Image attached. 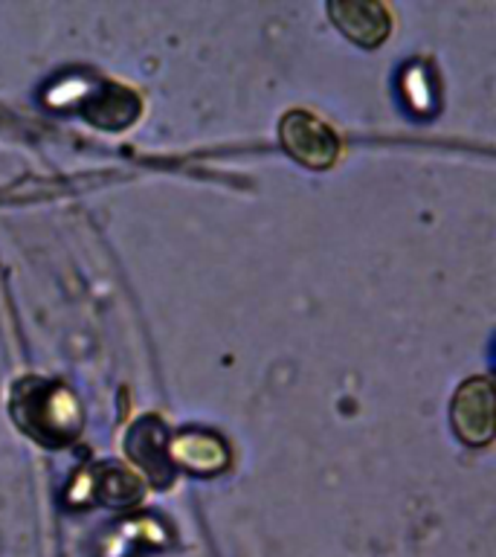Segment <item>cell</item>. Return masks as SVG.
<instances>
[{"label":"cell","instance_id":"cell-1","mask_svg":"<svg viewBox=\"0 0 496 557\" xmlns=\"http://www.w3.org/2000/svg\"><path fill=\"white\" fill-rule=\"evenodd\" d=\"M278 137L285 143L287 154L296 157L308 169H328L339 154L337 134L308 111H290L278 125Z\"/></svg>","mask_w":496,"mask_h":557},{"label":"cell","instance_id":"cell-2","mask_svg":"<svg viewBox=\"0 0 496 557\" xmlns=\"http://www.w3.org/2000/svg\"><path fill=\"white\" fill-rule=\"evenodd\" d=\"M452 426L464 444H487L494 438V386L485 377L461 383L452 398Z\"/></svg>","mask_w":496,"mask_h":557},{"label":"cell","instance_id":"cell-3","mask_svg":"<svg viewBox=\"0 0 496 557\" xmlns=\"http://www.w3.org/2000/svg\"><path fill=\"white\" fill-rule=\"evenodd\" d=\"M331 21L343 29L360 47H377L386 41L392 29L389 12L381 3H369V0H343V3H331L328 7Z\"/></svg>","mask_w":496,"mask_h":557},{"label":"cell","instance_id":"cell-4","mask_svg":"<svg viewBox=\"0 0 496 557\" xmlns=\"http://www.w3.org/2000/svg\"><path fill=\"white\" fill-rule=\"evenodd\" d=\"M128 456L139 470H146L148 482H154L157 487L169 485L172 479V456H169V438H165V426L157 418H146L139 421L128 433Z\"/></svg>","mask_w":496,"mask_h":557},{"label":"cell","instance_id":"cell-5","mask_svg":"<svg viewBox=\"0 0 496 557\" xmlns=\"http://www.w3.org/2000/svg\"><path fill=\"white\" fill-rule=\"evenodd\" d=\"M169 456L177 465L195 470V473H215L230 461V453L221 438L207 433H183L169 442Z\"/></svg>","mask_w":496,"mask_h":557},{"label":"cell","instance_id":"cell-6","mask_svg":"<svg viewBox=\"0 0 496 557\" xmlns=\"http://www.w3.org/2000/svg\"><path fill=\"white\" fill-rule=\"evenodd\" d=\"M139 113V99L125 87H108L87 108V120L99 128H125Z\"/></svg>","mask_w":496,"mask_h":557},{"label":"cell","instance_id":"cell-7","mask_svg":"<svg viewBox=\"0 0 496 557\" xmlns=\"http://www.w3.org/2000/svg\"><path fill=\"white\" fill-rule=\"evenodd\" d=\"M50 426L52 435H70L78 430V404L67 389H50L44 407L35 409V426Z\"/></svg>","mask_w":496,"mask_h":557},{"label":"cell","instance_id":"cell-8","mask_svg":"<svg viewBox=\"0 0 496 557\" xmlns=\"http://www.w3.org/2000/svg\"><path fill=\"white\" fill-rule=\"evenodd\" d=\"M139 479L125 468H104L99 473V482H96V494L102 496L104 503L122 505V503H134L139 496Z\"/></svg>","mask_w":496,"mask_h":557},{"label":"cell","instance_id":"cell-9","mask_svg":"<svg viewBox=\"0 0 496 557\" xmlns=\"http://www.w3.org/2000/svg\"><path fill=\"white\" fill-rule=\"evenodd\" d=\"M400 87H404V96H407L409 108L416 113H430L435 108V94L433 85H430V73L424 67H409L404 76H400Z\"/></svg>","mask_w":496,"mask_h":557},{"label":"cell","instance_id":"cell-10","mask_svg":"<svg viewBox=\"0 0 496 557\" xmlns=\"http://www.w3.org/2000/svg\"><path fill=\"white\" fill-rule=\"evenodd\" d=\"M90 94V85H87V78H64L59 85H52L47 90V104H55V108H64V104H73L78 99H85Z\"/></svg>","mask_w":496,"mask_h":557},{"label":"cell","instance_id":"cell-11","mask_svg":"<svg viewBox=\"0 0 496 557\" xmlns=\"http://www.w3.org/2000/svg\"><path fill=\"white\" fill-rule=\"evenodd\" d=\"M120 540H148V543H165V529L157 520H134L128 525H122V531L116 534Z\"/></svg>","mask_w":496,"mask_h":557},{"label":"cell","instance_id":"cell-12","mask_svg":"<svg viewBox=\"0 0 496 557\" xmlns=\"http://www.w3.org/2000/svg\"><path fill=\"white\" fill-rule=\"evenodd\" d=\"M96 494V482H94V473L90 470H82L76 476V482H73V487H70L67 499L73 505H85L90 496Z\"/></svg>","mask_w":496,"mask_h":557}]
</instances>
